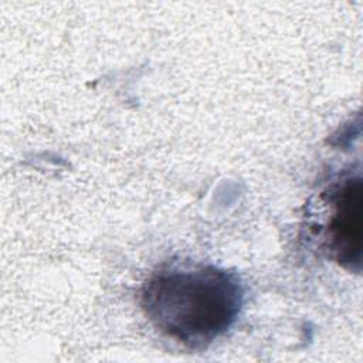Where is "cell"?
Segmentation results:
<instances>
[{"mask_svg": "<svg viewBox=\"0 0 363 363\" xmlns=\"http://www.w3.org/2000/svg\"><path fill=\"white\" fill-rule=\"evenodd\" d=\"M143 313L167 337L206 347L237 320L244 289L237 274L216 265H167L142 285Z\"/></svg>", "mask_w": 363, "mask_h": 363, "instance_id": "cell-1", "label": "cell"}, {"mask_svg": "<svg viewBox=\"0 0 363 363\" xmlns=\"http://www.w3.org/2000/svg\"><path fill=\"white\" fill-rule=\"evenodd\" d=\"M329 218L325 241L330 255L345 268L359 271L362 262V204L360 174H349L329 187Z\"/></svg>", "mask_w": 363, "mask_h": 363, "instance_id": "cell-2", "label": "cell"}]
</instances>
